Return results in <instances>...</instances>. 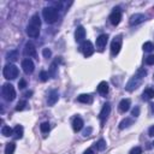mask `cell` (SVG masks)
Listing matches in <instances>:
<instances>
[{"label": "cell", "instance_id": "1", "mask_svg": "<svg viewBox=\"0 0 154 154\" xmlns=\"http://www.w3.org/2000/svg\"><path fill=\"white\" fill-rule=\"evenodd\" d=\"M146 75H147V71L145 69H138L137 72H136V75H134L130 78V81L126 83L125 89H126L128 92H134L135 89H137L141 86V83H142V81H143Z\"/></svg>", "mask_w": 154, "mask_h": 154}, {"label": "cell", "instance_id": "2", "mask_svg": "<svg viewBox=\"0 0 154 154\" xmlns=\"http://www.w3.org/2000/svg\"><path fill=\"white\" fill-rule=\"evenodd\" d=\"M40 28H41V19H40V16L38 14H35L31 19H30V23L28 24L27 27V34L29 37H37L40 35Z\"/></svg>", "mask_w": 154, "mask_h": 154}, {"label": "cell", "instance_id": "3", "mask_svg": "<svg viewBox=\"0 0 154 154\" xmlns=\"http://www.w3.org/2000/svg\"><path fill=\"white\" fill-rule=\"evenodd\" d=\"M42 16L48 24H53L58 19V11L54 7H45L42 10Z\"/></svg>", "mask_w": 154, "mask_h": 154}, {"label": "cell", "instance_id": "4", "mask_svg": "<svg viewBox=\"0 0 154 154\" xmlns=\"http://www.w3.org/2000/svg\"><path fill=\"white\" fill-rule=\"evenodd\" d=\"M4 77L6 80H15L18 76V68L15 65V64H7L4 68Z\"/></svg>", "mask_w": 154, "mask_h": 154}, {"label": "cell", "instance_id": "5", "mask_svg": "<svg viewBox=\"0 0 154 154\" xmlns=\"http://www.w3.org/2000/svg\"><path fill=\"white\" fill-rule=\"evenodd\" d=\"M3 96L7 101H14L16 99V91L15 87L11 83H5L3 86Z\"/></svg>", "mask_w": 154, "mask_h": 154}, {"label": "cell", "instance_id": "6", "mask_svg": "<svg viewBox=\"0 0 154 154\" xmlns=\"http://www.w3.org/2000/svg\"><path fill=\"white\" fill-rule=\"evenodd\" d=\"M122 48V35H118L117 37L113 38V41L111 43V54L114 57L119 53V51Z\"/></svg>", "mask_w": 154, "mask_h": 154}, {"label": "cell", "instance_id": "7", "mask_svg": "<svg viewBox=\"0 0 154 154\" xmlns=\"http://www.w3.org/2000/svg\"><path fill=\"white\" fill-rule=\"evenodd\" d=\"M122 19V10L120 7H114L112 14L110 15V22L112 25H118Z\"/></svg>", "mask_w": 154, "mask_h": 154}, {"label": "cell", "instance_id": "8", "mask_svg": "<svg viewBox=\"0 0 154 154\" xmlns=\"http://www.w3.org/2000/svg\"><path fill=\"white\" fill-rule=\"evenodd\" d=\"M81 49H82V52H83L86 58L91 57L94 53V51H95V48H94V46H93V43L91 41H84L82 43V46H81Z\"/></svg>", "mask_w": 154, "mask_h": 154}, {"label": "cell", "instance_id": "9", "mask_svg": "<svg viewBox=\"0 0 154 154\" xmlns=\"http://www.w3.org/2000/svg\"><path fill=\"white\" fill-rule=\"evenodd\" d=\"M108 41V35L107 34H101L98 38H96V48L99 52H102L106 47V43Z\"/></svg>", "mask_w": 154, "mask_h": 154}, {"label": "cell", "instance_id": "10", "mask_svg": "<svg viewBox=\"0 0 154 154\" xmlns=\"http://www.w3.org/2000/svg\"><path fill=\"white\" fill-rule=\"evenodd\" d=\"M110 112H111V105L108 104V102H106V104L104 105V107H102V110H101L100 114H99V118H100V120H101V124H102V125H104L105 120L108 118Z\"/></svg>", "mask_w": 154, "mask_h": 154}, {"label": "cell", "instance_id": "11", "mask_svg": "<svg viewBox=\"0 0 154 154\" xmlns=\"http://www.w3.org/2000/svg\"><path fill=\"white\" fill-rule=\"evenodd\" d=\"M22 68H23V71L29 75V73H33L34 72V69H35V65L31 59H24L22 61Z\"/></svg>", "mask_w": 154, "mask_h": 154}, {"label": "cell", "instance_id": "12", "mask_svg": "<svg viewBox=\"0 0 154 154\" xmlns=\"http://www.w3.org/2000/svg\"><path fill=\"white\" fill-rule=\"evenodd\" d=\"M145 21H146V16L143 14H135L130 17L129 23H130V25H137L140 23H143Z\"/></svg>", "mask_w": 154, "mask_h": 154}, {"label": "cell", "instance_id": "13", "mask_svg": "<svg viewBox=\"0 0 154 154\" xmlns=\"http://www.w3.org/2000/svg\"><path fill=\"white\" fill-rule=\"evenodd\" d=\"M24 54L28 57H36V48L34 46V43L31 42H27L24 46Z\"/></svg>", "mask_w": 154, "mask_h": 154}, {"label": "cell", "instance_id": "14", "mask_svg": "<svg viewBox=\"0 0 154 154\" xmlns=\"http://www.w3.org/2000/svg\"><path fill=\"white\" fill-rule=\"evenodd\" d=\"M84 37H86V29L82 25H80V27H77V29L75 31V40L77 42H82L84 40Z\"/></svg>", "mask_w": 154, "mask_h": 154}, {"label": "cell", "instance_id": "15", "mask_svg": "<svg viewBox=\"0 0 154 154\" xmlns=\"http://www.w3.org/2000/svg\"><path fill=\"white\" fill-rule=\"evenodd\" d=\"M58 99H59V94H58V92H57V91H51L49 94H48L47 104H48L49 106H53V105L56 104V102L58 101Z\"/></svg>", "mask_w": 154, "mask_h": 154}, {"label": "cell", "instance_id": "16", "mask_svg": "<svg viewBox=\"0 0 154 154\" xmlns=\"http://www.w3.org/2000/svg\"><path fill=\"white\" fill-rule=\"evenodd\" d=\"M130 104H131V101H130L129 99H123V100L119 102V105H118L119 111L123 112V113H125L126 111H129V108H130Z\"/></svg>", "mask_w": 154, "mask_h": 154}, {"label": "cell", "instance_id": "17", "mask_svg": "<svg viewBox=\"0 0 154 154\" xmlns=\"http://www.w3.org/2000/svg\"><path fill=\"white\" fill-rule=\"evenodd\" d=\"M82 128H83V120H82V118L76 117V118L72 120V129H73V131L78 133V131L82 129Z\"/></svg>", "mask_w": 154, "mask_h": 154}, {"label": "cell", "instance_id": "18", "mask_svg": "<svg viewBox=\"0 0 154 154\" xmlns=\"http://www.w3.org/2000/svg\"><path fill=\"white\" fill-rule=\"evenodd\" d=\"M98 92H99L102 96H106V94L108 93V83L105 82V81L100 82L99 86H98Z\"/></svg>", "mask_w": 154, "mask_h": 154}, {"label": "cell", "instance_id": "19", "mask_svg": "<svg viewBox=\"0 0 154 154\" xmlns=\"http://www.w3.org/2000/svg\"><path fill=\"white\" fill-rule=\"evenodd\" d=\"M77 101L82 102V104H92L93 98H92V95H89V94H81L78 98H77Z\"/></svg>", "mask_w": 154, "mask_h": 154}, {"label": "cell", "instance_id": "20", "mask_svg": "<svg viewBox=\"0 0 154 154\" xmlns=\"http://www.w3.org/2000/svg\"><path fill=\"white\" fill-rule=\"evenodd\" d=\"M142 96H143V100H150V99H153L154 98V89H152V88L145 89Z\"/></svg>", "mask_w": 154, "mask_h": 154}, {"label": "cell", "instance_id": "21", "mask_svg": "<svg viewBox=\"0 0 154 154\" xmlns=\"http://www.w3.org/2000/svg\"><path fill=\"white\" fill-rule=\"evenodd\" d=\"M23 126L22 125H16L15 126V129H14V134H15V137L16 138H22L23 137Z\"/></svg>", "mask_w": 154, "mask_h": 154}, {"label": "cell", "instance_id": "22", "mask_svg": "<svg viewBox=\"0 0 154 154\" xmlns=\"http://www.w3.org/2000/svg\"><path fill=\"white\" fill-rule=\"evenodd\" d=\"M131 124H133V119H130V118H125V119H123V120L120 122V124H119V129L123 130V129H125V128L130 126Z\"/></svg>", "mask_w": 154, "mask_h": 154}, {"label": "cell", "instance_id": "23", "mask_svg": "<svg viewBox=\"0 0 154 154\" xmlns=\"http://www.w3.org/2000/svg\"><path fill=\"white\" fill-rule=\"evenodd\" d=\"M15 149H16V145L14 142H10L6 145L5 147V154H14L15 153Z\"/></svg>", "mask_w": 154, "mask_h": 154}, {"label": "cell", "instance_id": "24", "mask_svg": "<svg viewBox=\"0 0 154 154\" xmlns=\"http://www.w3.org/2000/svg\"><path fill=\"white\" fill-rule=\"evenodd\" d=\"M7 59L11 61H16L18 59V52L17 51H11V52L7 53Z\"/></svg>", "mask_w": 154, "mask_h": 154}, {"label": "cell", "instance_id": "25", "mask_svg": "<svg viewBox=\"0 0 154 154\" xmlns=\"http://www.w3.org/2000/svg\"><path fill=\"white\" fill-rule=\"evenodd\" d=\"M1 134H3L4 136H6V137H7V136H11L12 134H14V130H12L10 126L4 125V126H3V129H1Z\"/></svg>", "mask_w": 154, "mask_h": 154}, {"label": "cell", "instance_id": "26", "mask_svg": "<svg viewBox=\"0 0 154 154\" xmlns=\"http://www.w3.org/2000/svg\"><path fill=\"white\" fill-rule=\"evenodd\" d=\"M95 146H96V148H98L99 150H101V152H102V150H104V149L106 148V141L101 138V140H99L98 142L95 143Z\"/></svg>", "mask_w": 154, "mask_h": 154}, {"label": "cell", "instance_id": "27", "mask_svg": "<svg viewBox=\"0 0 154 154\" xmlns=\"http://www.w3.org/2000/svg\"><path fill=\"white\" fill-rule=\"evenodd\" d=\"M40 129H41V131L43 133V134H46V133H48L49 131V129H51V126H49V123L48 122H43L41 125H40Z\"/></svg>", "mask_w": 154, "mask_h": 154}, {"label": "cell", "instance_id": "28", "mask_svg": "<svg viewBox=\"0 0 154 154\" xmlns=\"http://www.w3.org/2000/svg\"><path fill=\"white\" fill-rule=\"evenodd\" d=\"M154 49V45L152 42H145L143 43V51L145 52H152Z\"/></svg>", "mask_w": 154, "mask_h": 154}, {"label": "cell", "instance_id": "29", "mask_svg": "<svg viewBox=\"0 0 154 154\" xmlns=\"http://www.w3.org/2000/svg\"><path fill=\"white\" fill-rule=\"evenodd\" d=\"M25 106H27V101H25V100H22V101H19L18 104H17L16 111H23V110L25 108Z\"/></svg>", "mask_w": 154, "mask_h": 154}, {"label": "cell", "instance_id": "30", "mask_svg": "<svg viewBox=\"0 0 154 154\" xmlns=\"http://www.w3.org/2000/svg\"><path fill=\"white\" fill-rule=\"evenodd\" d=\"M56 69H57V61L52 63V65H51V69H49V72H48L52 77L56 76Z\"/></svg>", "mask_w": 154, "mask_h": 154}, {"label": "cell", "instance_id": "31", "mask_svg": "<svg viewBox=\"0 0 154 154\" xmlns=\"http://www.w3.org/2000/svg\"><path fill=\"white\" fill-rule=\"evenodd\" d=\"M48 76H49L48 72H46V71H41V73H40V80H41L42 82H46V81L48 80Z\"/></svg>", "mask_w": 154, "mask_h": 154}, {"label": "cell", "instance_id": "32", "mask_svg": "<svg viewBox=\"0 0 154 154\" xmlns=\"http://www.w3.org/2000/svg\"><path fill=\"white\" fill-rule=\"evenodd\" d=\"M42 54L45 58H51V56H52V52H51L49 48H43L42 49Z\"/></svg>", "mask_w": 154, "mask_h": 154}, {"label": "cell", "instance_id": "33", "mask_svg": "<svg viewBox=\"0 0 154 154\" xmlns=\"http://www.w3.org/2000/svg\"><path fill=\"white\" fill-rule=\"evenodd\" d=\"M145 61H146L147 65H153V64H154V56H148L145 59Z\"/></svg>", "mask_w": 154, "mask_h": 154}, {"label": "cell", "instance_id": "34", "mask_svg": "<svg viewBox=\"0 0 154 154\" xmlns=\"http://www.w3.org/2000/svg\"><path fill=\"white\" fill-rule=\"evenodd\" d=\"M130 154H142V148L141 147H134L130 150Z\"/></svg>", "mask_w": 154, "mask_h": 154}, {"label": "cell", "instance_id": "35", "mask_svg": "<svg viewBox=\"0 0 154 154\" xmlns=\"http://www.w3.org/2000/svg\"><path fill=\"white\" fill-rule=\"evenodd\" d=\"M133 116H134V117H138V116H140V107L138 106H135V108L133 110Z\"/></svg>", "mask_w": 154, "mask_h": 154}, {"label": "cell", "instance_id": "36", "mask_svg": "<svg viewBox=\"0 0 154 154\" xmlns=\"http://www.w3.org/2000/svg\"><path fill=\"white\" fill-rule=\"evenodd\" d=\"M18 87H19L21 89H24L25 87H27V81H25V80H21V81L18 82Z\"/></svg>", "mask_w": 154, "mask_h": 154}, {"label": "cell", "instance_id": "37", "mask_svg": "<svg viewBox=\"0 0 154 154\" xmlns=\"http://www.w3.org/2000/svg\"><path fill=\"white\" fill-rule=\"evenodd\" d=\"M92 133V128H88V129L87 130H84V133H83V136H89V134H91Z\"/></svg>", "mask_w": 154, "mask_h": 154}, {"label": "cell", "instance_id": "38", "mask_svg": "<svg viewBox=\"0 0 154 154\" xmlns=\"http://www.w3.org/2000/svg\"><path fill=\"white\" fill-rule=\"evenodd\" d=\"M149 136H154V126L149 128Z\"/></svg>", "mask_w": 154, "mask_h": 154}, {"label": "cell", "instance_id": "39", "mask_svg": "<svg viewBox=\"0 0 154 154\" xmlns=\"http://www.w3.org/2000/svg\"><path fill=\"white\" fill-rule=\"evenodd\" d=\"M83 154H94V150L89 148V149H87V150H86V152L83 153Z\"/></svg>", "mask_w": 154, "mask_h": 154}, {"label": "cell", "instance_id": "40", "mask_svg": "<svg viewBox=\"0 0 154 154\" xmlns=\"http://www.w3.org/2000/svg\"><path fill=\"white\" fill-rule=\"evenodd\" d=\"M31 94H33L31 92H28L27 94H25V96H28V98H30V95H31Z\"/></svg>", "mask_w": 154, "mask_h": 154}, {"label": "cell", "instance_id": "41", "mask_svg": "<svg viewBox=\"0 0 154 154\" xmlns=\"http://www.w3.org/2000/svg\"><path fill=\"white\" fill-rule=\"evenodd\" d=\"M153 145H154V141H153Z\"/></svg>", "mask_w": 154, "mask_h": 154}, {"label": "cell", "instance_id": "42", "mask_svg": "<svg viewBox=\"0 0 154 154\" xmlns=\"http://www.w3.org/2000/svg\"><path fill=\"white\" fill-rule=\"evenodd\" d=\"M153 78H154V76H153Z\"/></svg>", "mask_w": 154, "mask_h": 154}]
</instances>
